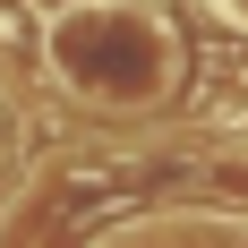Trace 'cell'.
I'll list each match as a JSON object with an SVG mask.
<instances>
[{
    "instance_id": "6da1fadb",
    "label": "cell",
    "mask_w": 248,
    "mask_h": 248,
    "mask_svg": "<svg viewBox=\"0 0 248 248\" xmlns=\"http://www.w3.org/2000/svg\"><path fill=\"white\" fill-rule=\"evenodd\" d=\"M214 188H223L231 205H248V146H240V154H223V163H214Z\"/></svg>"
},
{
    "instance_id": "7a4b0ae2",
    "label": "cell",
    "mask_w": 248,
    "mask_h": 248,
    "mask_svg": "<svg viewBox=\"0 0 248 248\" xmlns=\"http://www.w3.org/2000/svg\"><path fill=\"white\" fill-rule=\"evenodd\" d=\"M223 9H231V17H240V26H248V0H223Z\"/></svg>"
},
{
    "instance_id": "3957f363",
    "label": "cell",
    "mask_w": 248,
    "mask_h": 248,
    "mask_svg": "<svg viewBox=\"0 0 248 248\" xmlns=\"http://www.w3.org/2000/svg\"><path fill=\"white\" fill-rule=\"evenodd\" d=\"M0 111H9V69H0Z\"/></svg>"
}]
</instances>
